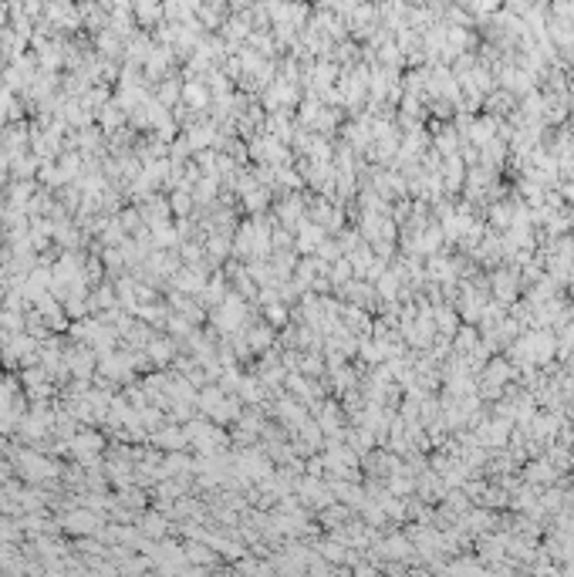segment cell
<instances>
[{"label":"cell","instance_id":"obj_1","mask_svg":"<svg viewBox=\"0 0 574 577\" xmlns=\"http://www.w3.org/2000/svg\"><path fill=\"white\" fill-rule=\"evenodd\" d=\"M17 462H21V473L31 476V480H47V476L58 473L47 459H41V456H34V453H21L17 456Z\"/></svg>","mask_w":574,"mask_h":577},{"label":"cell","instance_id":"obj_2","mask_svg":"<svg viewBox=\"0 0 574 577\" xmlns=\"http://www.w3.org/2000/svg\"><path fill=\"white\" fill-rule=\"evenodd\" d=\"M98 449H102V439L95 432H82V436L71 439V456L75 459H91V456H98Z\"/></svg>","mask_w":574,"mask_h":577},{"label":"cell","instance_id":"obj_3","mask_svg":"<svg viewBox=\"0 0 574 577\" xmlns=\"http://www.w3.org/2000/svg\"><path fill=\"white\" fill-rule=\"evenodd\" d=\"M68 530L71 534H91V530H98V517L88 513V510H78V513L68 517Z\"/></svg>","mask_w":574,"mask_h":577},{"label":"cell","instance_id":"obj_4","mask_svg":"<svg viewBox=\"0 0 574 577\" xmlns=\"http://www.w3.org/2000/svg\"><path fill=\"white\" fill-rule=\"evenodd\" d=\"M156 443L165 446V449H176V446H183V443H186V436H183V432H176V429H169V432H159V436H156Z\"/></svg>","mask_w":574,"mask_h":577},{"label":"cell","instance_id":"obj_5","mask_svg":"<svg viewBox=\"0 0 574 577\" xmlns=\"http://www.w3.org/2000/svg\"><path fill=\"white\" fill-rule=\"evenodd\" d=\"M149 355H152V358L163 365L165 358L172 355V344H165V341H149Z\"/></svg>","mask_w":574,"mask_h":577},{"label":"cell","instance_id":"obj_6","mask_svg":"<svg viewBox=\"0 0 574 577\" xmlns=\"http://www.w3.org/2000/svg\"><path fill=\"white\" fill-rule=\"evenodd\" d=\"M142 530H146V534H152V537H159V534L165 530V527H163V520H159V517H146Z\"/></svg>","mask_w":574,"mask_h":577},{"label":"cell","instance_id":"obj_7","mask_svg":"<svg viewBox=\"0 0 574 577\" xmlns=\"http://www.w3.org/2000/svg\"><path fill=\"white\" fill-rule=\"evenodd\" d=\"M172 209H179V213H186V209H190V196H186V193H179V196L172 200Z\"/></svg>","mask_w":574,"mask_h":577}]
</instances>
